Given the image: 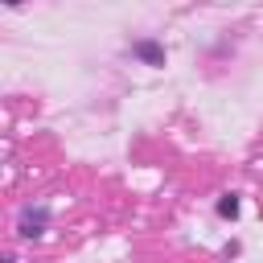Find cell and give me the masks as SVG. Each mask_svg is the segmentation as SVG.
Instances as JSON below:
<instances>
[{
    "label": "cell",
    "mask_w": 263,
    "mask_h": 263,
    "mask_svg": "<svg viewBox=\"0 0 263 263\" xmlns=\"http://www.w3.org/2000/svg\"><path fill=\"white\" fill-rule=\"evenodd\" d=\"M45 230H49V205H45V201H37V205H25V210L16 214V238H25V242H37Z\"/></svg>",
    "instance_id": "cell-1"
},
{
    "label": "cell",
    "mask_w": 263,
    "mask_h": 263,
    "mask_svg": "<svg viewBox=\"0 0 263 263\" xmlns=\"http://www.w3.org/2000/svg\"><path fill=\"white\" fill-rule=\"evenodd\" d=\"M127 53H132L136 62L152 66V70H160V66H164V58H168V53H164V45H160L156 37H136V41L127 45Z\"/></svg>",
    "instance_id": "cell-2"
},
{
    "label": "cell",
    "mask_w": 263,
    "mask_h": 263,
    "mask_svg": "<svg viewBox=\"0 0 263 263\" xmlns=\"http://www.w3.org/2000/svg\"><path fill=\"white\" fill-rule=\"evenodd\" d=\"M238 210H242V197H238V193H222V197L214 201V214H218L222 222H234Z\"/></svg>",
    "instance_id": "cell-3"
},
{
    "label": "cell",
    "mask_w": 263,
    "mask_h": 263,
    "mask_svg": "<svg viewBox=\"0 0 263 263\" xmlns=\"http://www.w3.org/2000/svg\"><path fill=\"white\" fill-rule=\"evenodd\" d=\"M0 263H21V259L16 255H0Z\"/></svg>",
    "instance_id": "cell-4"
},
{
    "label": "cell",
    "mask_w": 263,
    "mask_h": 263,
    "mask_svg": "<svg viewBox=\"0 0 263 263\" xmlns=\"http://www.w3.org/2000/svg\"><path fill=\"white\" fill-rule=\"evenodd\" d=\"M0 173H4V168H0Z\"/></svg>",
    "instance_id": "cell-5"
}]
</instances>
